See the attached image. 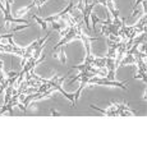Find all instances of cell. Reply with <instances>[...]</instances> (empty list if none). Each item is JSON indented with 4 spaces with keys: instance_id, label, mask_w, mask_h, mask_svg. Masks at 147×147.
<instances>
[{
    "instance_id": "cell-1",
    "label": "cell",
    "mask_w": 147,
    "mask_h": 147,
    "mask_svg": "<svg viewBox=\"0 0 147 147\" xmlns=\"http://www.w3.org/2000/svg\"><path fill=\"white\" fill-rule=\"evenodd\" d=\"M92 109L100 111L102 115L106 117H127V115H136V110H132L131 107H128L124 102H113L111 106L107 110H102L100 107L91 105Z\"/></svg>"
},
{
    "instance_id": "cell-2",
    "label": "cell",
    "mask_w": 147,
    "mask_h": 147,
    "mask_svg": "<svg viewBox=\"0 0 147 147\" xmlns=\"http://www.w3.org/2000/svg\"><path fill=\"white\" fill-rule=\"evenodd\" d=\"M69 31L65 33V35L61 37V40L58 42V44L54 46V50H58L59 47L64 46V45H67L69 41L74 40V38H80L81 33H82V26L80 24H76V26H69Z\"/></svg>"
},
{
    "instance_id": "cell-3",
    "label": "cell",
    "mask_w": 147,
    "mask_h": 147,
    "mask_svg": "<svg viewBox=\"0 0 147 147\" xmlns=\"http://www.w3.org/2000/svg\"><path fill=\"white\" fill-rule=\"evenodd\" d=\"M125 82L127 81H124V82H117V81H107L105 80L104 77H101V78H98V77H92V78H90V81H88V83H94V84H104V86H114V87H119V88H123V90H127V86H125Z\"/></svg>"
},
{
    "instance_id": "cell-4",
    "label": "cell",
    "mask_w": 147,
    "mask_h": 147,
    "mask_svg": "<svg viewBox=\"0 0 147 147\" xmlns=\"http://www.w3.org/2000/svg\"><path fill=\"white\" fill-rule=\"evenodd\" d=\"M97 4L96 1H94L92 4H88L87 0H83V9H82V18H83V23L86 24L87 30H91V26H90V17H91L92 9L95 8V5Z\"/></svg>"
},
{
    "instance_id": "cell-5",
    "label": "cell",
    "mask_w": 147,
    "mask_h": 147,
    "mask_svg": "<svg viewBox=\"0 0 147 147\" xmlns=\"http://www.w3.org/2000/svg\"><path fill=\"white\" fill-rule=\"evenodd\" d=\"M0 9L4 12V21H5V27L9 26V23H12V22H14V23H24V24H28V21H24V19L22 18H13L12 14H10L9 10H7L4 8V5L0 3Z\"/></svg>"
},
{
    "instance_id": "cell-6",
    "label": "cell",
    "mask_w": 147,
    "mask_h": 147,
    "mask_svg": "<svg viewBox=\"0 0 147 147\" xmlns=\"http://www.w3.org/2000/svg\"><path fill=\"white\" fill-rule=\"evenodd\" d=\"M0 51H4V53H14L19 56H23L24 54V49L23 47H18L17 45H1L0 44Z\"/></svg>"
},
{
    "instance_id": "cell-7",
    "label": "cell",
    "mask_w": 147,
    "mask_h": 147,
    "mask_svg": "<svg viewBox=\"0 0 147 147\" xmlns=\"http://www.w3.org/2000/svg\"><path fill=\"white\" fill-rule=\"evenodd\" d=\"M105 64H106V56L105 58H94V60H92V67L98 68V69H104Z\"/></svg>"
},
{
    "instance_id": "cell-8",
    "label": "cell",
    "mask_w": 147,
    "mask_h": 147,
    "mask_svg": "<svg viewBox=\"0 0 147 147\" xmlns=\"http://www.w3.org/2000/svg\"><path fill=\"white\" fill-rule=\"evenodd\" d=\"M32 18L35 19V21L37 22L38 24H40V26H41V28H42V30H44V31H46V30H47V22L45 21V19L40 18V17H38L37 14H32Z\"/></svg>"
},
{
    "instance_id": "cell-9",
    "label": "cell",
    "mask_w": 147,
    "mask_h": 147,
    "mask_svg": "<svg viewBox=\"0 0 147 147\" xmlns=\"http://www.w3.org/2000/svg\"><path fill=\"white\" fill-rule=\"evenodd\" d=\"M44 45H45V42H44V44H40V45H38V46L35 49V51H33V54H32V58H33V59H40L41 51H42V49H44Z\"/></svg>"
},
{
    "instance_id": "cell-10",
    "label": "cell",
    "mask_w": 147,
    "mask_h": 147,
    "mask_svg": "<svg viewBox=\"0 0 147 147\" xmlns=\"http://www.w3.org/2000/svg\"><path fill=\"white\" fill-rule=\"evenodd\" d=\"M134 80H142L143 82H146V81H147L146 70H143V69H138V73L134 76Z\"/></svg>"
},
{
    "instance_id": "cell-11",
    "label": "cell",
    "mask_w": 147,
    "mask_h": 147,
    "mask_svg": "<svg viewBox=\"0 0 147 147\" xmlns=\"http://www.w3.org/2000/svg\"><path fill=\"white\" fill-rule=\"evenodd\" d=\"M55 56L56 58H59V60L61 61V63L63 64H65L67 63V56H65V51H64L63 49L60 50V51H59V54H55Z\"/></svg>"
},
{
    "instance_id": "cell-12",
    "label": "cell",
    "mask_w": 147,
    "mask_h": 147,
    "mask_svg": "<svg viewBox=\"0 0 147 147\" xmlns=\"http://www.w3.org/2000/svg\"><path fill=\"white\" fill-rule=\"evenodd\" d=\"M50 23H51V27L54 28V30L59 31V33H60V32H61V31H63V30H61V24L56 23V22H55V21H51V22H50Z\"/></svg>"
},
{
    "instance_id": "cell-13",
    "label": "cell",
    "mask_w": 147,
    "mask_h": 147,
    "mask_svg": "<svg viewBox=\"0 0 147 147\" xmlns=\"http://www.w3.org/2000/svg\"><path fill=\"white\" fill-rule=\"evenodd\" d=\"M101 19L98 18L97 16H95V14H92V28H94V30H96V23H98V22H100Z\"/></svg>"
},
{
    "instance_id": "cell-14",
    "label": "cell",
    "mask_w": 147,
    "mask_h": 147,
    "mask_svg": "<svg viewBox=\"0 0 147 147\" xmlns=\"http://www.w3.org/2000/svg\"><path fill=\"white\" fill-rule=\"evenodd\" d=\"M0 77L4 78V74H3V61L0 60Z\"/></svg>"
},
{
    "instance_id": "cell-15",
    "label": "cell",
    "mask_w": 147,
    "mask_h": 147,
    "mask_svg": "<svg viewBox=\"0 0 147 147\" xmlns=\"http://www.w3.org/2000/svg\"><path fill=\"white\" fill-rule=\"evenodd\" d=\"M141 3H142V0H136V4H134V7H133V9H134V10L137 9V7L141 4Z\"/></svg>"
},
{
    "instance_id": "cell-16",
    "label": "cell",
    "mask_w": 147,
    "mask_h": 147,
    "mask_svg": "<svg viewBox=\"0 0 147 147\" xmlns=\"http://www.w3.org/2000/svg\"><path fill=\"white\" fill-rule=\"evenodd\" d=\"M50 114L51 115H60L58 111H55V110H50Z\"/></svg>"
},
{
    "instance_id": "cell-17",
    "label": "cell",
    "mask_w": 147,
    "mask_h": 147,
    "mask_svg": "<svg viewBox=\"0 0 147 147\" xmlns=\"http://www.w3.org/2000/svg\"><path fill=\"white\" fill-rule=\"evenodd\" d=\"M4 80H5V78H1V77H0V84L3 83V81H4Z\"/></svg>"
}]
</instances>
